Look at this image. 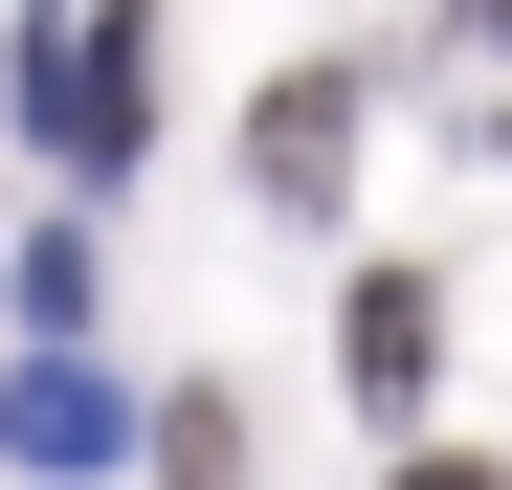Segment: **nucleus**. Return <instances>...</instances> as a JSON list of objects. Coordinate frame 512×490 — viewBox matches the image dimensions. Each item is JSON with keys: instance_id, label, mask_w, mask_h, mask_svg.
<instances>
[{"instance_id": "f257e3e1", "label": "nucleus", "mask_w": 512, "mask_h": 490, "mask_svg": "<svg viewBox=\"0 0 512 490\" xmlns=\"http://www.w3.org/2000/svg\"><path fill=\"white\" fill-rule=\"evenodd\" d=\"M23 112H45V156H90V179H112V156L156 134V45H134V0H90V23L23 45Z\"/></svg>"}, {"instance_id": "f03ea898", "label": "nucleus", "mask_w": 512, "mask_h": 490, "mask_svg": "<svg viewBox=\"0 0 512 490\" xmlns=\"http://www.w3.org/2000/svg\"><path fill=\"white\" fill-rule=\"evenodd\" d=\"M334 156H357V90H334V67H290V90L245 112V179H268V201H334Z\"/></svg>"}, {"instance_id": "7ed1b4c3", "label": "nucleus", "mask_w": 512, "mask_h": 490, "mask_svg": "<svg viewBox=\"0 0 512 490\" xmlns=\"http://www.w3.org/2000/svg\"><path fill=\"white\" fill-rule=\"evenodd\" d=\"M334 357H357V401L401 424V401L446 379V290H423V268H379V290H357V335H334Z\"/></svg>"}, {"instance_id": "20e7f679", "label": "nucleus", "mask_w": 512, "mask_h": 490, "mask_svg": "<svg viewBox=\"0 0 512 490\" xmlns=\"http://www.w3.org/2000/svg\"><path fill=\"white\" fill-rule=\"evenodd\" d=\"M112 424H134V401H112V379H67V357L0 379V446H23V468H112Z\"/></svg>"}, {"instance_id": "39448f33", "label": "nucleus", "mask_w": 512, "mask_h": 490, "mask_svg": "<svg viewBox=\"0 0 512 490\" xmlns=\"http://www.w3.org/2000/svg\"><path fill=\"white\" fill-rule=\"evenodd\" d=\"M179 490H245V424H223V401H179Z\"/></svg>"}, {"instance_id": "423d86ee", "label": "nucleus", "mask_w": 512, "mask_h": 490, "mask_svg": "<svg viewBox=\"0 0 512 490\" xmlns=\"http://www.w3.org/2000/svg\"><path fill=\"white\" fill-rule=\"evenodd\" d=\"M401 490H512V468H401Z\"/></svg>"}, {"instance_id": "0eeeda50", "label": "nucleus", "mask_w": 512, "mask_h": 490, "mask_svg": "<svg viewBox=\"0 0 512 490\" xmlns=\"http://www.w3.org/2000/svg\"><path fill=\"white\" fill-rule=\"evenodd\" d=\"M468 23H512V0H468Z\"/></svg>"}]
</instances>
